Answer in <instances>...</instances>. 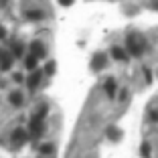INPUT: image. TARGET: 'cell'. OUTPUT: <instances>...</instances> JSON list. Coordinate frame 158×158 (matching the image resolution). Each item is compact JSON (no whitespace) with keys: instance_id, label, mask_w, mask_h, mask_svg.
<instances>
[{"instance_id":"6da1fadb","label":"cell","mask_w":158,"mask_h":158,"mask_svg":"<svg viewBox=\"0 0 158 158\" xmlns=\"http://www.w3.org/2000/svg\"><path fill=\"white\" fill-rule=\"evenodd\" d=\"M126 43H128V51H130L134 57H140L146 51V43H144V39L140 37V35H128Z\"/></svg>"},{"instance_id":"7a4b0ae2","label":"cell","mask_w":158,"mask_h":158,"mask_svg":"<svg viewBox=\"0 0 158 158\" xmlns=\"http://www.w3.org/2000/svg\"><path fill=\"white\" fill-rule=\"evenodd\" d=\"M12 63H14L12 55H8V53H2V55H0V69L2 71H8L10 67H12Z\"/></svg>"},{"instance_id":"3957f363","label":"cell","mask_w":158,"mask_h":158,"mask_svg":"<svg viewBox=\"0 0 158 158\" xmlns=\"http://www.w3.org/2000/svg\"><path fill=\"white\" fill-rule=\"evenodd\" d=\"M41 71H35L33 75H31V77H28V81H27V85H28V89H35L37 87L39 83H41Z\"/></svg>"},{"instance_id":"277c9868","label":"cell","mask_w":158,"mask_h":158,"mask_svg":"<svg viewBox=\"0 0 158 158\" xmlns=\"http://www.w3.org/2000/svg\"><path fill=\"white\" fill-rule=\"evenodd\" d=\"M10 103H12V106L14 107H19V106H23V102H24V98H23V93H20V91H12V93H10Z\"/></svg>"},{"instance_id":"5b68a950","label":"cell","mask_w":158,"mask_h":158,"mask_svg":"<svg viewBox=\"0 0 158 158\" xmlns=\"http://www.w3.org/2000/svg\"><path fill=\"white\" fill-rule=\"evenodd\" d=\"M24 140H27V132L24 130H14L12 132V142L14 144H24Z\"/></svg>"},{"instance_id":"8992f818","label":"cell","mask_w":158,"mask_h":158,"mask_svg":"<svg viewBox=\"0 0 158 158\" xmlns=\"http://www.w3.org/2000/svg\"><path fill=\"white\" fill-rule=\"evenodd\" d=\"M112 57L116 61H128V55H126L124 49H120V47H114L112 49Z\"/></svg>"},{"instance_id":"52a82bcc","label":"cell","mask_w":158,"mask_h":158,"mask_svg":"<svg viewBox=\"0 0 158 158\" xmlns=\"http://www.w3.org/2000/svg\"><path fill=\"white\" fill-rule=\"evenodd\" d=\"M31 51H33V55H37L39 59H43V57H45V47L41 45V43H33V45H31Z\"/></svg>"},{"instance_id":"ba28073f","label":"cell","mask_w":158,"mask_h":158,"mask_svg":"<svg viewBox=\"0 0 158 158\" xmlns=\"http://www.w3.org/2000/svg\"><path fill=\"white\" fill-rule=\"evenodd\" d=\"M37 63H39V57L37 55H33V53H31V55L27 57V61H24V65H27V69H37Z\"/></svg>"},{"instance_id":"9c48e42d","label":"cell","mask_w":158,"mask_h":158,"mask_svg":"<svg viewBox=\"0 0 158 158\" xmlns=\"http://www.w3.org/2000/svg\"><path fill=\"white\" fill-rule=\"evenodd\" d=\"M106 93H107V98H114L116 95V81L114 79H107L106 81Z\"/></svg>"},{"instance_id":"30bf717a","label":"cell","mask_w":158,"mask_h":158,"mask_svg":"<svg viewBox=\"0 0 158 158\" xmlns=\"http://www.w3.org/2000/svg\"><path fill=\"white\" fill-rule=\"evenodd\" d=\"M27 19H31V20H41L43 19V12H27Z\"/></svg>"},{"instance_id":"8fae6325","label":"cell","mask_w":158,"mask_h":158,"mask_svg":"<svg viewBox=\"0 0 158 158\" xmlns=\"http://www.w3.org/2000/svg\"><path fill=\"white\" fill-rule=\"evenodd\" d=\"M12 53H14V57L23 55V45H12Z\"/></svg>"},{"instance_id":"7c38bea8","label":"cell","mask_w":158,"mask_h":158,"mask_svg":"<svg viewBox=\"0 0 158 158\" xmlns=\"http://www.w3.org/2000/svg\"><path fill=\"white\" fill-rule=\"evenodd\" d=\"M41 152H43V154H51V152H53V146H51V144L41 146Z\"/></svg>"},{"instance_id":"4fadbf2b","label":"cell","mask_w":158,"mask_h":158,"mask_svg":"<svg viewBox=\"0 0 158 158\" xmlns=\"http://www.w3.org/2000/svg\"><path fill=\"white\" fill-rule=\"evenodd\" d=\"M148 154H150V146L148 144H142V156L148 158Z\"/></svg>"},{"instance_id":"5bb4252c","label":"cell","mask_w":158,"mask_h":158,"mask_svg":"<svg viewBox=\"0 0 158 158\" xmlns=\"http://www.w3.org/2000/svg\"><path fill=\"white\" fill-rule=\"evenodd\" d=\"M59 4L61 6H71V4H73V0H59Z\"/></svg>"},{"instance_id":"9a60e30c","label":"cell","mask_w":158,"mask_h":158,"mask_svg":"<svg viewBox=\"0 0 158 158\" xmlns=\"http://www.w3.org/2000/svg\"><path fill=\"white\" fill-rule=\"evenodd\" d=\"M12 79L16 81V83H20V81H23V75H20V73H14V75H12Z\"/></svg>"},{"instance_id":"2e32d148","label":"cell","mask_w":158,"mask_h":158,"mask_svg":"<svg viewBox=\"0 0 158 158\" xmlns=\"http://www.w3.org/2000/svg\"><path fill=\"white\" fill-rule=\"evenodd\" d=\"M6 37V31H4V28H2V27H0V41H2V39H4Z\"/></svg>"},{"instance_id":"e0dca14e","label":"cell","mask_w":158,"mask_h":158,"mask_svg":"<svg viewBox=\"0 0 158 158\" xmlns=\"http://www.w3.org/2000/svg\"><path fill=\"white\" fill-rule=\"evenodd\" d=\"M150 118H152V120H156V122H158V112H152V114H150Z\"/></svg>"}]
</instances>
